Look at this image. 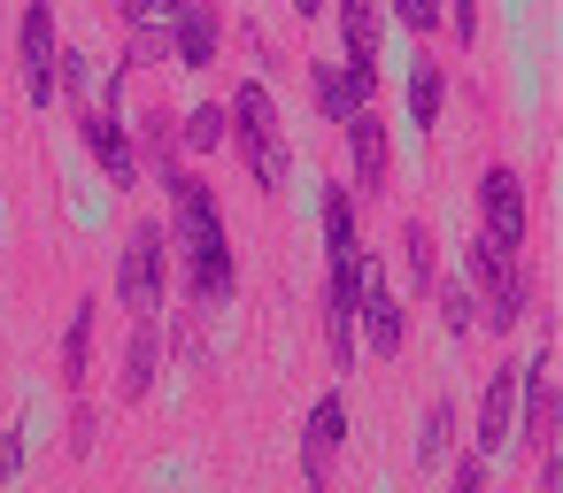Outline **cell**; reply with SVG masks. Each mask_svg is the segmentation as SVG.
Listing matches in <instances>:
<instances>
[{"label":"cell","instance_id":"1","mask_svg":"<svg viewBox=\"0 0 563 493\" xmlns=\"http://www.w3.org/2000/svg\"><path fill=\"white\" fill-rule=\"evenodd\" d=\"M163 193H170V216H178V255H186V285H194V301H201V309H224L232 285H240V270H232V239H224L217 193H209L201 178H186V170H178Z\"/></svg>","mask_w":563,"mask_h":493},{"label":"cell","instance_id":"2","mask_svg":"<svg viewBox=\"0 0 563 493\" xmlns=\"http://www.w3.org/2000/svg\"><path fill=\"white\" fill-rule=\"evenodd\" d=\"M463 270H471V301H486V324L494 332H509V324H525V301H532V278H525V262L509 255V247H494V239H471V255H463Z\"/></svg>","mask_w":563,"mask_h":493},{"label":"cell","instance_id":"3","mask_svg":"<svg viewBox=\"0 0 563 493\" xmlns=\"http://www.w3.org/2000/svg\"><path fill=\"white\" fill-rule=\"evenodd\" d=\"M224 124H240V147H247V170L263 193L286 186V124H278V101L271 86H240V101L224 109Z\"/></svg>","mask_w":563,"mask_h":493},{"label":"cell","instance_id":"4","mask_svg":"<svg viewBox=\"0 0 563 493\" xmlns=\"http://www.w3.org/2000/svg\"><path fill=\"white\" fill-rule=\"evenodd\" d=\"M170 239H163V224H132V239H124V270H117V301L140 316V324H155V309H163V278H170V255H163Z\"/></svg>","mask_w":563,"mask_h":493},{"label":"cell","instance_id":"5","mask_svg":"<svg viewBox=\"0 0 563 493\" xmlns=\"http://www.w3.org/2000/svg\"><path fill=\"white\" fill-rule=\"evenodd\" d=\"M478 216H486L478 239H494V247H509V255L525 247V178H517L509 163H494V170L478 178Z\"/></svg>","mask_w":563,"mask_h":493},{"label":"cell","instance_id":"6","mask_svg":"<svg viewBox=\"0 0 563 493\" xmlns=\"http://www.w3.org/2000/svg\"><path fill=\"white\" fill-rule=\"evenodd\" d=\"M517 393H525V439H540V455H555V416H563V401H555V339L532 362H517Z\"/></svg>","mask_w":563,"mask_h":493},{"label":"cell","instance_id":"7","mask_svg":"<svg viewBox=\"0 0 563 493\" xmlns=\"http://www.w3.org/2000/svg\"><path fill=\"white\" fill-rule=\"evenodd\" d=\"M340 439H347V401L324 393V401L309 408V424H301V470H309V493H332V455H340Z\"/></svg>","mask_w":563,"mask_h":493},{"label":"cell","instance_id":"8","mask_svg":"<svg viewBox=\"0 0 563 493\" xmlns=\"http://www.w3.org/2000/svg\"><path fill=\"white\" fill-rule=\"evenodd\" d=\"M340 132H347V163H355V186H363V201H378V193H386V178H394L386 124L363 109V116H355V124H340ZM355 186H347V193H355Z\"/></svg>","mask_w":563,"mask_h":493},{"label":"cell","instance_id":"9","mask_svg":"<svg viewBox=\"0 0 563 493\" xmlns=\"http://www.w3.org/2000/svg\"><path fill=\"white\" fill-rule=\"evenodd\" d=\"M24 93L32 109H55V9H24Z\"/></svg>","mask_w":563,"mask_h":493},{"label":"cell","instance_id":"10","mask_svg":"<svg viewBox=\"0 0 563 493\" xmlns=\"http://www.w3.org/2000/svg\"><path fill=\"white\" fill-rule=\"evenodd\" d=\"M355 316H363V347H371L378 362H386V355H401V339H409V309H401V301H394V293H386L378 278L363 285Z\"/></svg>","mask_w":563,"mask_h":493},{"label":"cell","instance_id":"11","mask_svg":"<svg viewBox=\"0 0 563 493\" xmlns=\"http://www.w3.org/2000/svg\"><path fill=\"white\" fill-rule=\"evenodd\" d=\"M509 424H517V362H501V370L486 378V401H478V447H471V455H478V462L501 455V447H509Z\"/></svg>","mask_w":563,"mask_h":493},{"label":"cell","instance_id":"12","mask_svg":"<svg viewBox=\"0 0 563 493\" xmlns=\"http://www.w3.org/2000/svg\"><path fill=\"white\" fill-rule=\"evenodd\" d=\"M340 40H347V78L355 86H378V9H363V0H340Z\"/></svg>","mask_w":563,"mask_h":493},{"label":"cell","instance_id":"13","mask_svg":"<svg viewBox=\"0 0 563 493\" xmlns=\"http://www.w3.org/2000/svg\"><path fill=\"white\" fill-rule=\"evenodd\" d=\"M217 40H224L217 9H170V55H178V70H209Z\"/></svg>","mask_w":563,"mask_h":493},{"label":"cell","instance_id":"14","mask_svg":"<svg viewBox=\"0 0 563 493\" xmlns=\"http://www.w3.org/2000/svg\"><path fill=\"white\" fill-rule=\"evenodd\" d=\"M86 147H93V163L109 170V186H117V193H124V186L140 178V155H132V132H124V124H117L109 109H93V116H86Z\"/></svg>","mask_w":563,"mask_h":493},{"label":"cell","instance_id":"15","mask_svg":"<svg viewBox=\"0 0 563 493\" xmlns=\"http://www.w3.org/2000/svg\"><path fill=\"white\" fill-rule=\"evenodd\" d=\"M309 93H317V109H324L332 124H355V116L371 109V86H355L340 63H317V70H309Z\"/></svg>","mask_w":563,"mask_h":493},{"label":"cell","instance_id":"16","mask_svg":"<svg viewBox=\"0 0 563 493\" xmlns=\"http://www.w3.org/2000/svg\"><path fill=\"white\" fill-rule=\"evenodd\" d=\"M155 362H163V332H155V324H132V339H124V378H117V393H124V401H147V393H155Z\"/></svg>","mask_w":563,"mask_h":493},{"label":"cell","instance_id":"17","mask_svg":"<svg viewBox=\"0 0 563 493\" xmlns=\"http://www.w3.org/2000/svg\"><path fill=\"white\" fill-rule=\"evenodd\" d=\"M93 316H101V301L86 293V301L70 309V332H63V393H86V362H93Z\"/></svg>","mask_w":563,"mask_h":493},{"label":"cell","instance_id":"18","mask_svg":"<svg viewBox=\"0 0 563 493\" xmlns=\"http://www.w3.org/2000/svg\"><path fill=\"white\" fill-rule=\"evenodd\" d=\"M440 101H448V70H440L432 55H417V63H409V116H417V132L440 124Z\"/></svg>","mask_w":563,"mask_h":493},{"label":"cell","instance_id":"19","mask_svg":"<svg viewBox=\"0 0 563 493\" xmlns=\"http://www.w3.org/2000/svg\"><path fill=\"white\" fill-rule=\"evenodd\" d=\"M401 262H409V285H417V293H432V285H440V239H432V224H424V216H409V224H401Z\"/></svg>","mask_w":563,"mask_h":493},{"label":"cell","instance_id":"20","mask_svg":"<svg viewBox=\"0 0 563 493\" xmlns=\"http://www.w3.org/2000/svg\"><path fill=\"white\" fill-rule=\"evenodd\" d=\"M140 147H147V163L163 170V186L178 178V124H170V109H147L140 116Z\"/></svg>","mask_w":563,"mask_h":493},{"label":"cell","instance_id":"21","mask_svg":"<svg viewBox=\"0 0 563 493\" xmlns=\"http://www.w3.org/2000/svg\"><path fill=\"white\" fill-rule=\"evenodd\" d=\"M448 439H455V408L432 401V408H424V432H417V470H440V462H448Z\"/></svg>","mask_w":563,"mask_h":493},{"label":"cell","instance_id":"22","mask_svg":"<svg viewBox=\"0 0 563 493\" xmlns=\"http://www.w3.org/2000/svg\"><path fill=\"white\" fill-rule=\"evenodd\" d=\"M224 132H232V124H224V109H217V101H201V109L186 116V132H178V139H186L194 155H209V147H224Z\"/></svg>","mask_w":563,"mask_h":493},{"label":"cell","instance_id":"23","mask_svg":"<svg viewBox=\"0 0 563 493\" xmlns=\"http://www.w3.org/2000/svg\"><path fill=\"white\" fill-rule=\"evenodd\" d=\"M440 316H448V332H471V324H478V301H471L463 285H440Z\"/></svg>","mask_w":563,"mask_h":493},{"label":"cell","instance_id":"24","mask_svg":"<svg viewBox=\"0 0 563 493\" xmlns=\"http://www.w3.org/2000/svg\"><path fill=\"white\" fill-rule=\"evenodd\" d=\"M394 24H409V32H432V24H440V9H432V0H394Z\"/></svg>","mask_w":563,"mask_h":493},{"label":"cell","instance_id":"25","mask_svg":"<svg viewBox=\"0 0 563 493\" xmlns=\"http://www.w3.org/2000/svg\"><path fill=\"white\" fill-rule=\"evenodd\" d=\"M70 455H78V462L93 455V408H86V401L70 408Z\"/></svg>","mask_w":563,"mask_h":493},{"label":"cell","instance_id":"26","mask_svg":"<svg viewBox=\"0 0 563 493\" xmlns=\"http://www.w3.org/2000/svg\"><path fill=\"white\" fill-rule=\"evenodd\" d=\"M24 470V432H0V485Z\"/></svg>","mask_w":563,"mask_h":493},{"label":"cell","instance_id":"27","mask_svg":"<svg viewBox=\"0 0 563 493\" xmlns=\"http://www.w3.org/2000/svg\"><path fill=\"white\" fill-rule=\"evenodd\" d=\"M455 493H486V462H478V455L455 462Z\"/></svg>","mask_w":563,"mask_h":493},{"label":"cell","instance_id":"28","mask_svg":"<svg viewBox=\"0 0 563 493\" xmlns=\"http://www.w3.org/2000/svg\"><path fill=\"white\" fill-rule=\"evenodd\" d=\"M448 9H455V16H448V24H455V40H471V32H478V9H471V0H448Z\"/></svg>","mask_w":563,"mask_h":493},{"label":"cell","instance_id":"29","mask_svg":"<svg viewBox=\"0 0 563 493\" xmlns=\"http://www.w3.org/2000/svg\"><path fill=\"white\" fill-rule=\"evenodd\" d=\"M540 493H563V462L555 455H540Z\"/></svg>","mask_w":563,"mask_h":493}]
</instances>
